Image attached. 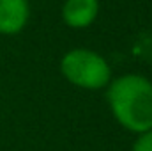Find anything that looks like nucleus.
Wrapping results in <instances>:
<instances>
[{
	"instance_id": "obj_3",
	"label": "nucleus",
	"mask_w": 152,
	"mask_h": 151,
	"mask_svg": "<svg viewBox=\"0 0 152 151\" xmlns=\"http://www.w3.org/2000/svg\"><path fill=\"white\" fill-rule=\"evenodd\" d=\"M28 20L27 0H0V32L16 34Z\"/></svg>"
},
{
	"instance_id": "obj_1",
	"label": "nucleus",
	"mask_w": 152,
	"mask_h": 151,
	"mask_svg": "<svg viewBox=\"0 0 152 151\" xmlns=\"http://www.w3.org/2000/svg\"><path fill=\"white\" fill-rule=\"evenodd\" d=\"M108 101L117 121L131 132L152 130V84L142 75H124L108 89Z\"/></svg>"
},
{
	"instance_id": "obj_4",
	"label": "nucleus",
	"mask_w": 152,
	"mask_h": 151,
	"mask_svg": "<svg viewBox=\"0 0 152 151\" xmlns=\"http://www.w3.org/2000/svg\"><path fill=\"white\" fill-rule=\"evenodd\" d=\"M97 9H99L97 0H67L64 4L62 16L69 27L83 29L96 20Z\"/></svg>"
},
{
	"instance_id": "obj_5",
	"label": "nucleus",
	"mask_w": 152,
	"mask_h": 151,
	"mask_svg": "<svg viewBox=\"0 0 152 151\" xmlns=\"http://www.w3.org/2000/svg\"><path fill=\"white\" fill-rule=\"evenodd\" d=\"M133 151H152V130L140 135V139L134 142Z\"/></svg>"
},
{
	"instance_id": "obj_2",
	"label": "nucleus",
	"mask_w": 152,
	"mask_h": 151,
	"mask_svg": "<svg viewBox=\"0 0 152 151\" xmlns=\"http://www.w3.org/2000/svg\"><path fill=\"white\" fill-rule=\"evenodd\" d=\"M62 73L71 84L85 89H99L110 80V68L106 61L83 48L69 52L62 59Z\"/></svg>"
}]
</instances>
